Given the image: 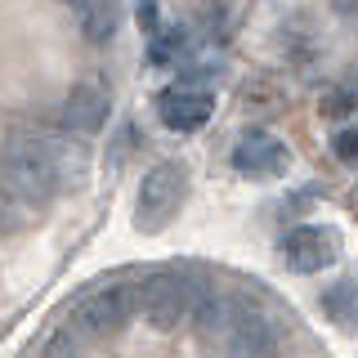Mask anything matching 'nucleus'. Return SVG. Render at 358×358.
<instances>
[{"label": "nucleus", "instance_id": "obj_2", "mask_svg": "<svg viewBox=\"0 0 358 358\" xmlns=\"http://www.w3.org/2000/svg\"><path fill=\"white\" fill-rule=\"evenodd\" d=\"M184 197H188V171H184V166H179V162L152 166V171L143 175V184H139V201H134V229H139V233L166 229V224L179 215Z\"/></svg>", "mask_w": 358, "mask_h": 358}, {"label": "nucleus", "instance_id": "obj_16", "mask_svg": "<svg viewBox=\"0 0 358 358\" xmlns=\"http://www.w3.org/2000/svg\"><path fill=\"white\" fill-rule=\"evenodd\" d=\"M18 229V206L9 201V193L0 188V233H14Z\"/></svg>", "mask_w": 358, "mask_h": 358}, {"label": "nucleus", "instance_id": "obj_5", "mask_svg": "<svg viewBox=\"0 0 358 358\" xmlns=\"http://www.w3.org/2000/svg\"><path fill=\"white\" fill-rule=\"evenodd\" d=\"M278 354V331L264 318V309L229 305V327H224V358H273Z\"/></svg>", "mask_w": 358, "mask_h": 358}, {"label": "nucleus", "instance_id": "obj_1", "mask_svg": "<svg viewBox=\"0 0 358 358\" xmlns=\"http://www.w3.org/2000/svg\"><path fill=\"white\" fill-rule=\"evenodd\" d=\"M0 175H5L14 197H22L27 206H45L67 184L72 166L54 139H45L36 130H9L0 143Z\"/></svg>", "mask_w": 358, "mask_h": 358}, {"label": "nucleus", "instance_id": "obj_14", "mask_svg": "<svg viewBox=\"0 0 358 358\" xmlns=\"http://www.w3.org/2000/svg\"><path fill=\"white\" fill-rule=\"evenodd\" d=\"M179 45H184V31L171 27V31H166V36H162V41H157L152 50H148V59H152V63H166V59H171V54L179 50Z\"/></svg>", "mask_w": 358, "mask_h": 358}, {"label": "nucleus", "instance_id": "obj_18", "mask_svg": "<svg viewBox=\"0 0 358 358\" xmlns=\"http://www.w3.org/2000/svg\"><path fill=\"white\" fill-rule=\"evenodd\" d=\"M336 9H341V14H350V18H358V0H336Z\"/></svg>", "mask_w": 358, "mask_h": 358}, {"label": "nucleus", "instance_id": "obj_10", "mask_svg": "<svg viewBox=\"0 0 358 358\" xmlns=\"http://www.w3.org/2000/svg\"><path fill=\"white\" fill-rule=\"evenodd\" d=\"M67 5H72L81 31L94 45H103V41L117 36V0H67Z\"/></svg>", "mask_w": 358, "mask_h": 358}, {"label": "nucleus", "instance_id": "obj_9", "mask_svg": "<svg viewBox=\"0 0 358 358\" xmlns=\"http://www.w3.org/2000/svg\"><path fill=\"white\" fill-rule=\"evenodd\" d=\"M112 117V94L103 90V81H76L67 90V103H63V126L72 134H94L103 130Z\"/></svg>", "mask_w": 358, "mask_h": 358}, {"label": "nucleus", "instance_id": "obj_12", "mask_svg": "<svg viewBox=\"0 0 358 358\" xmlns=\"http://www.w3.org/2000/svg\"><path fill=\"white\" fill-rule=\"evenodd\" d=\"M41 358H81V345H76V336L72 331H59L50 345H45V354Z\"/></svg>", "mask_w": 358, "mask_h": 358}, {"label": "nucleus", "instance_id": "obj_13", "mask_svg": "<svg viewBox=\"0 0 358 358\" xmlns=\"http://www.w3.org/2000/svg\"><path fill=\"white\" fill-rule=\"evenodd\" d=\"M331 148H336V157H341V162H358V126H345V130L331 139Z\"/></svg>", "mask_w": 358, "mask_h": 358}, {"label": "nucleus", "instance_id": "obj_15", "mask_svg": "<svg viewBox=\"0 0 358 358\" xmlns=\"http://www.w3.org/2000/svg\"><path fill=\"white\" fill-rule=\"evenodd\" d=\"M322 112H327V117H345V112H354V94H345V90L322 94Z\"/></svg>", "mask_w": 358, "mask_h": 358}, {"label": "nucleus", "instance_id": "obj_4", "mask_svg": "<svg viewBox=\"0 0 358 358\" xmlns=\"http://www.w3.org/2000/svg\"><path fill=\"white\" fill-rule=\"evenodd\" d=\"M134 313V287L117 282V287H99L94 296H85L76 305V331L90 336V341H108L130 322Z\"/></svg>", "mask_w": 358, "mask_h": 358}, {"label": "nucleus", "instance_id": "obj_6", "mask_svg": "<svg viewBox=\"0 0 358 358\" xmlns=\"http://www.w3.org/2000/svg\"><path fill=\"white\" fill-rule=\"evenodd\" d=\"M282 260L291 273H322L327 264L341 260V238L327 224H300L282 238Z\"/></svg>", "mask_w": 358, "mask_h": 358}, {"label": "nucleus", "instance_id": "obj_17", "mask_svg": "<svg viewBox=\"0 0 358 358\" xmlns=\"http://www.w3.org/2000/svg\"><path fill=\"white\" fill-rule=\"evenodd\" d=\"M139 27L143 31L157 27V0H139Z\"/></svg>", "mask_w": 358, "mask_h": 358}, {"label": "nucleus", "instance_id": "obj_3", "mask_svg": "<svg viewBox=\"0 0 358 358\" xmlns=\"http://www.w3.org/2000/svg\"><path fill=\"white\" fill-rule=\"evenodd\" d=\"M134 305H139L143 322L152 331H175L184 322V313L193 309V291H188L184 278L175 273H157L143 287H134Z\"/></svg>", "mask_w": 358, "mask_h": 358}, {"label": "nucleus", "instance_id": "obj_8", "mask_svg": "<svg viewBox=\"0 0 358 358\" xmlns=\"http://www.w3.org/2000/svg\"><path fill=\"white\" fill-rule=\"evenodd\" d=\"M287 162H291L287 143L273 139V134H264V130L242 134L238 148H233V166H238V175H246V179H278L287 171Z\"/></svg>", "mask_w": 358, "mask_h": 358}, {"label": "nucleus", "instance_id": "obj_11", "mask_svg": "<svg viewBox=\"0 0 358 358\" xmlns=\"http://www.w3.org/2000/svg\"><path fill=\"white\" fill-rule=\"evenodd\" d=\"M322 313L336 322V327L354 331L358 327V278H341L322 291Z\"/></svg>", "mask_w": 358, "mask_h": 358}, {"label": "nucleus", "instance_id": "obj_7", "mask_svg": "<svg viewBox=\"0 0 358 358\" xmlns=\"http://www.w3.org/2000/svg\"><path fill=\"white\" fill-rule=\"evenodd\" d=\"M157 112H162V121L179 134H193L210 121V112H215V94L201 85H171L162 99H157Z\"/></svg>", "mask_w": 358, "mask_h": 358}]
</instances>
